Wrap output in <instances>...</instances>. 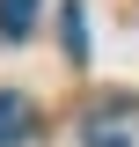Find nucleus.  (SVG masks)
Returning a JSON list of instances; mask_svg holds the SVG:
<instances>
[{
  "mask_svg": "<svg viewBox=\"0 0 139 147\" xmlns=\"http://www.w3.org/2000/svg\"><path fill=\"white\" fill-rule=\"evenodd\" d=\"M81 147H139V103H132V96L88 103V118H81Z\"/></svg>",
  "mask_w": 139,
  "mask_h": 147,
  "instance_id": "1",
  "label": "nucleus"
},
{
  "mask_svg": "<svg viewBox=\"0 0 139 147\" xmlns=\"http://www.w3.org/2000/svg\"><path fill=\"white\" fill-rule=\"evenodd\" d=\"M29 125H37V110H29V96H15V88H0V147H22V140H29Z\"/></svg>",
  "mask_w": 139,
  "mask_h": 147,
  "instance_id": "2",
  "label": "nucleus"
},
{
  "mask_svg": "<svg viewBox=\"0 0 139 147\" xmlns=\"http://www.w3.org/2000/svg\"><path fill=\"white\" fill-rule=\"evenodd\" d=\"M37 7H44V0H0V37H15V44H22V37L37 30Z\"/></svg>",
  "mask_w": 139,
  "mask_h": 147,
  "instance_id": "3",
  "label": "nucleus"
},
{
  "mask_svg": "<svg viewBox=\"0 0 139 147\" xmlns=\"http://www.w3.org/2000/svg\"><path fill=\"white\" fill-rule=\"evenodd\" d=\"M66 52L88 59V22H81V7H66Z\"/></svg>",
  "mask_w": 139,
  "mask_h": 147,
  "instance_id": "4",
  "label": "nucleus"
}]
</instances>
